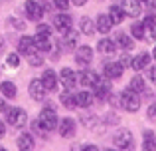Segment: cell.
I'll return each mask as SVG.
<instances>
[{"instance_id":"obj_1","label":"cell","mask_w":156,"mask_h":151,"mask_svg":"<svg viewBox=\"0 0 156 151\" xmlns=\"http://www.w3.org/2000/svg\"><path fill=\"white\" fill-rule=\"evenodd\" d=\"M38 121L42 123V127L46 129V131H53V129H57V123H59V119H57V113H55V108H53V104H46V108L40 111Z\"/></svg>"},{"instance_id":"obj_2","label":"cell","mask_w":156,"mask_h":151,"mask_svg":"<svg viewBox=\"0 0 156 151\" xmlns=\"http://www.w3.org/2000/svg\"><path fill=\"white\" fill-rule=\"evenodd\" d=\"M119 104L122 105V109H126V111L134 113L138 111V108H140V97H138V93L134 92V89H125V92L121 93V100H119Z\"/></svg>"},{"instance_id":"obj_3","label":"cell","mask_w":156,"mask_h":151,"mask_svg":"<svg viewBox=\"0 0 156 151\" xmlns=\"http://www.w3.org/2000/svg\"><path fill=\"white\" fill-rule=\"evenodd\" d=\"M6 119H8V123L14 125L16 129H22V127H26V123H28V113H26V109H22V108H8L6 109Z\"/></svg>"},{"instance_id":"obj_4","label":"cell","mask_w":156,"mask_h":151,"mask_svg":"<svg viewBox=\"0 0 156 151\" xmlns=\"http://www.w3.org/2000/svg\"><path fill=\"white\" fill-rule=\"evenodd\" d=\"M24 10H26V18L32 20V22H40V20L44 18V14H46L44 6L38 4V2H34V0H28V2L24 4Z\"/></svg>"},{"instance_id":"obj_5","label":"cell","mask_w":156,"mask_h":151,"mask_svg":"<svg viewBox=\"0 0 156 151\" xmlns=\"http://www.w3.org/2000/svg\"><path fill=\"white\" fill-rule=\"evenodd\" d=\"M93 96L97 97L99 101H105V100H109V96H111V84H109V77L107 80H103V77H99V80L93 84Z\"/></svg>"},{"instance_id":"obj_6","label":"cell","mask_w":156,"mask_h":151,"mask_svg":"<svg viewBox=\"0 0 156 151\" xmlns=\"http://www.w3.org/2000/svg\"><path fill=\"white\" fill-rule=\"evenodd\" d=\"M113 141L119 149H130L133 147V133H130L129 129H119V131L115 133Z\"/></svg>"},{"instance_id":"obj_7","label":"cell","mask_w":156,"mask_h":151,"mask_svg":"<svg viewBox=\"0 0 156 151\" xmlns=\"http://www.w3.org/2000/svg\"><path fill=\"white\" fill-rule=\"evenodd\" d=\"M28 92H30V97L34 101H42L44 97H46L48 89H46V85H44L42 80H32L30 85H28Z\"/></svg>"},{"instance_id":"obj_8","label":"cell","mask_w":156,"mask_h":151,"mask_svg":"<svg viewBox=\"0 0 156 151\" xmlns=\"http://www.w3.org/2000/svg\"><path fill=\"white\" fill-rule=\"evenodd\" d=\"M61 44H63V50L65 52L75 50V48L79 46V32L73 30V28H69L67 32H63V40H61Z\"/></svg>"},{"instance_id":"obj_9","label":"cell","mask_w":156,"mask_h":151,"mask_svg":"<svg viewBox=\"0 0 156 151\" xmlns=\"http://www.w3.org/2000/svg\"><path fill=\"white\" fill-rule=\"evenodd\" d=\"M57 129H59V135L61 137H73V135H75V131H77L75 119H73V117H63V119H59Z\"/></svg>"},{"instance_id":"obj_10","label":"cell","mask_w":156,"mask_h":151,"mask_svg":"<svg viewBox=\"0 0 156 151\" xmlns=\"http://www.w3.org/2000/svg\"><path fill=\"white\" fill-rule=\"evenodd\" d=\"M91 60H93V48L91 46H85V44L77 46V50H75V62L79 64V66H87Z\"/></svg>"},{"instance_id":"obj_11","label":"cell","mask_w":156,"mask_h":151,"mask_svg":"<svg viewBox=\"0 0 156 151\" xmlns=\"http://www.w3.org/2000/svg\"><path fill=\"white\" fill-rule=\"evenodd\" d=\"M71 24H73V20L65 10H61V14L53 16V26H55V30H59V32H67L69 28H71Z\"/></svg>"},{"instance_id":"obj_12","label":"cell","mask_w":156,"mask_h":151,"mask_svg":"<svg viewBox=\"0 0 156 151\" xmlns=\"http://www.w3.org/2000/svg\"><path fill=\"white\" fill-rule=\"evenodd\" d=\"M18 52L24 56H32L36 52V40L32 36H22L18 40Z\"/></svg>"},{"instance_id":"obj_13","label":"cell","mask_w":156,"mask_h":151,"mask_svg":"<svg viewBox=\"0 0 156 151\" xmlns=\"http://www.w3.org/2000/svg\"><path fill=\"white\" fill-rule=\"evenodd\" d=\"M122 70H125V68L121 66V62H107L103 66V74H105V77H109V80H119V77L122 76Z\"/></svg>"},{"instance_id":"obj_14","label":"cell","mask_w":156,"mask_h":151,"mask_svg":"<svg viewBox=\"0 0 156 151\" xmlns=\"http://www.w3.org/2000/svg\"><path fill=\"white\" fill-rule=\"evenodd\" d=\"M121 8L125 10L126 16H133V18L140 16V12H142L140 0H122V2H121Z\"/></svg>"},{"instance_id":"obj_15","label":"cell","mask_w":156,"mask_h":151,"mask_svg":"<svg viewBox=\"0 0 156 151\" xmlns=\"http://www.w3.org/2000/svg\"><path fill=\"white\" fill-rule=\"evenodd\" d=\"M59 80H61V84H63V88L71 89L73 85L77 84V74L71 70V68H63V70L59 72Z\"/></svg>"},{"instance_id":"obj_16","label":"cell","mask_w":156,"mask_h":151,"mask_svg":"<svg viewBox=\"0 0 156 151\" xmlns=\"http://www.w3.org/2000/svg\"><path fill=\"white\" fill-rule=\"evenodd\" d=\"M57 80H59V77H57V74L51 70V68H48V70L42 74V81H44V85H46L48 92H53V89L57 88Z\"/></svg>"},{"instance_id":"obj_17","label":"cell","mask_w":156,"mask_h":151,"mask_svg":"<svg viewBox=\"0 0 156 151\" xmlns=\"http://www.w3.org/2000/svg\"><path fill=\"white\" fill-rule=\"evenodd\" d=\"M95 28H97V32H101V34H109L111 28H113L111 16L109 14H99L97 16V22H95Z\"/></svg>"},{"instance_id":"obj_18","label":"cell","mask_w":156,"mask_h":151,"mask_svg":"<svg viewBox=\"0 0 156 151\" xmlns=\"http://www.w3.org/2000/svg\"><path fill=\"white\" fill-rule=\"evenodd\" d=\"M16 147L22 149V151L34 149V135H32V133H20L18 139H16Z\"/></svg>"},{"instance_id":"obj_19","label":"cell","mask_w":156,"mask_h":151,"mask_svg":"<svg viewBox=\"0 0 156 151\" xmlns=\"http://www.w3.org/2000/svg\"><path fill=\"white\" fill-rule=\"evenodd\" d=\"M148 62H150V54H148V52H142V54H138V56H134V58H133L130 66L138 72V70H144V68L148 66Z\"/></svg>"},{"instance_id":"obj_20","label":"cell","mask_w":156,"mask_h":151,"mask_svg":"<svg viewBox=\"0 0 156 151\" xmlns=\"http://www.w3.org/2000/svg\"><path fill=\"white\" fill-rule=\"evenodd\" d=\"M93 100H95V96H93L91 92H87V89L75 93V101H77V105H79V108H89V105L93 104Z\"/></svg>"},{"instance_id":"obj_21","label":"cell","mask_w":156,"mask_h":151,"mask_svg":"<svg viewBox=\"0 0 156 151\" xmlns=\"http://www.w3.org/2000/svg\"><path fill=\"white\" fill-rule=\"evenodd\" d=\"M77 77H79L77 81H81V85H85V88H87V85H93L97 80H99L97 72H93V70H83V72H81V74L77 76Z\"/></svg>"},{"instance_id":"obj_22","label":"cell","mask_w":156,"mask_h":151,"mask_svg":"<svg viewBox=\"0 0 156 151\" xmlns=\"http://www.w3.org/2000/svg\"><path fill=\"white\" fill-rule=\"evenodd\" d=\"M0 93H2V97H6V100H14V97L18 96V89H16V85L12 84V81H2V84H0Z\"/></svg>"},{"instance_id":"obj_23","label":"cell","mask_w":156,"mask_h":151,"mask_svg":"<svg viewBox=\"0 0 156 151\" xmlns=\"http://www.w3.org/2000/svg\"><path fill=\"white\" fill-rule=\"evenodd\" d=\"M59 101H61V104H63V105H65L67 109H75V108H77L75 93H71V92H69L67 88H65V89H63V93L59 96Z\"/></svg>"},{"instance_id":"obj_24","label":"cell","mask_w":156,"mask_h":151,"mask_svg":"<svg viewBox=\"0 0 156 151\" xmlns=\"http://www.w3.org/2000/svg\"><path fill=\"white\" fill-rule=\"evenodd\" d=\"M79 30L83 32L85 36H93L95 34V22H93L91 18H87V16H85V18H81V22H79Z\"/></svg>"},{"instance_id":"obj_25","label":"cell","mask_w":156,"mask_h":151,"mask_svg":"<svg viewBox=\"0 0 156 151\" xmlns=\"http://www.w3.org/2000/svg\"><path fill=\"white\" fill-rule=\"evenodd\" d=\"M97 50H99L101 54H113V52L117 50V44H115L113 40H109V38H103V40H99V44H97Z\"/></svg>"},{"instance_id":"obj_26","label":"cell","mask_w":156,"mask_h":151,"mask_svg":"<svg viewBox=\"0 0 156 151\" xmlns=\"http://www.w3.org/2000/svg\"><path fill=\"white\" fill-rule=\"evenodd\" d=\"M109 16H111V22L113 24H122V20H125V10H122L121 6H111L109 10Z\"/></svg>"},{"instance_id":"obj_27","label":"cell","mask_w":156,"mask_h":151,"mask_svg":"<svg viewBox=\"0 0 156 151\" xmlns=\"http://www.w3.org/2000/svg\"><path fill=\"white\" fill-rule=\"evenodd\" d=\"M36 50L40 52H50L51 50V42H50V36H38L36 34Z\"/></svg>"},{"instance_id":"obj_28","label":"cell","mask_w":156,"mask_h":151,"mask_svg":"<svg viewBox=\"0 0 156 151\" xmlns=\"http://www.w3.org/2000/svg\"><path fill=\"white\" fill-rule=\"evenodd\" d=\"M117 44L122 48V50H133V48H134L133 38H129V36L122 34V32H119V34H117Z\"/></svg>"},{"instance_id":"obj_29","label":"cell","mask_w":156,"mask_h":151,"mask_svg":"<svg viewBox=\"0 0 156 151\" xmlns=\"http://www.w3.org/2000/svg\"><path fill=\"white\" fill-rule=\"evenodd\" d=\"M144 143H142V149H156V135L150 129H146L144 131Z\"/></svg>"},{"instance_id":"obj_30","label":"cell","mask_w":156,"mask_h":151,"mask_svg":"<svg viewBox=\"0 0 156 151\" xmlns=\"http://www.w3.org/2000/svg\"><path fill=\"white\" fill-rule=\"evenodd\" d=\"M130 89H134L136 93H142L146 89V85H144V77H140V76H134L133 80H130V85H129Z\"/></svg>"},{"instance_id":"obj_31","label":"cell","mask_w":156,"mask_h":151,"mask_svg":"<svg viewBox=\"0 0 156 151\" xmlns=\"http://www.w3.org/2000/svg\"><path fill=\"white\" fill-rule=\"evenodd\" d=\"M130 34H133V38L142 40L144 38V24L142 22H134L133 26H130Z\"/></svg>"},{"instance_id":"obj_32","label":"cell","mask_w":156,"mask_h":151,"mask_svg":"<svg viewBox=\"0 0 156 151\" xmlns=\"http://www.w3.org/2000/svg\"><path fill=\"white\" fill-rule=\"evenodd\" d=\"M6 62H8V66H10V68H18V66H20V56H18V52H12V54H8Z\"/></svg>"},{"instance_id":"obj_33","label":"cell","mask_w":156,"mask_h":151,"mask_svg":"<svg viewBox=\"0 0 156 151\" xmlns=\"http://www.w3.org/2000/svg\"><path fill=\"white\" fill-rule=\"evenodd\" d=\"M36 30H38V32H36L38 36H51V28H50V24H42V22H40Z\"/></svg>"},{"instance_id":"obj_34","label":"cell","mask_w":156,"mask_h":151,"mask_svg":"<svg viewBox=\"0 0 156 151\" xmlns=\"http://www.w3.org/2000/svg\"><path fill=\"white\" fill-rule=\"evenodd\" d=\"M142 24H144V30H154V28H156V18L150 14V16H146V18H144V22H142Z\"/></svg>"},{"instance_id":"obj_35","label":"cell","mask_w":156,"mask_h":151,"mask_svg":"<svg viewBox=\"0 0 156 151\" xmlns=\"http://www.w3.org/2000/svg\"><path fill=\"white\" fill-rule=\"evenodd\" d=\"M42 64H44V60L40 58V56H34V54L30 56V66H32V68H40Z\"/></svg>"},{"instance_id":"obj_36","label":"cell","mask_w":156,"mask_h":151,"mask_svg":"<svg viewBox=\"0 0 156 151\" xmlns=\"http://www.w3.org/2000/svg\"><path fill=\"white\" fill-rule=\"evenodd\" d=\"M69 2H71V0H53L55 8H59V10H67V8H69Z\"/></svg>"},{"instance_id":"obj_37","label":"cell","mask_w":156,"mask_h":151,"mask_svg":"<svg viewBox=\"0 0 156 151\" xmlns=\"http://www.w3.org/2000/svg\"><path fill=\"white\" fill-rule=\"evenodd\" d=\"M119 62H121V66H122V68H129V66H130V62H133V58H130V56H126V54H122Z\"/></svg>"},{"instance_id":"obj_38","label":"cell","mask_w":156,"mask_h":151,"mask_svg":"<svg viewBox=\"0 0 156 151\" xmlns=\"http://www.w3.org/2000/svg\"><path fill=\"white\" fill-rule=\"evenodd\" d=\"M148 119H152V121H156V104H150L148 105Z\"/></svg>"},{"instance_id":"obj_39","label":"cell","mask_w":156,"mask_h":151,"mask_svg":"<svg viewBox=\"0 0 156 151\" xmlns=\"http://www.w3.org/2000/svg\"><path fill=\"white\" fill-rule=\"evenodd\" d=\"M146 77H148L150 81H154V84H156V66L148 68V72H146Z\"/></svg>"},{"instance_id":"obj_40","label":"cell","mask_w":156,"mask_h":151,"mask_svg":"<svg viewBox=\"0 0 156 151\" xmlns=\"http://www.w3.org/2000/svg\"><path fill=\"white\" fill-rule=\"evenodd\" d=\"M10 24H12L14 28H18V30H24V22H22V20H16V18H12V20H10Z\"/></svg>"},{"instance_id":"obj_41","label":"cell","mask_w":156,"mask_h":151,"mask_svg":"<svg viewBox=\"0 0 156 151\" xmlns=\"http://www.w3.org/2000/svg\"><path fill=\"white\" fill-rule=\"evenodd\" d=\"M6 109H8V105H6V97L0 96V111H6Z\"/></svg>"},{"instance_id":"obj_42","label":"cell","mask_w":156,"mask_h":151,"mask_svg":"<svg viewBox=\"0 0 156 151\" xmlns=\"http://www.w3.org/2000/svg\"><path fill=\"white\" fill-rule=\"evenodd\" d=\"M4 135H6V125L0 121V137H4Z\"/></svg>"},{"instance_id":"obj_43","label":"cell","mask_w":156,"mask_h":151,"mask_svg":"<svg viewBox=\"0 0 156 151\" xmlns=\"http://www.w3.org/2000/svg\"><path fill=\"white\" fill-rule=\"evenodd\" d=\"M73 4H75V6H85V4H87V0H71Z\"/></svg>"},{"instance_id":"obj_44","label":"cell","mask_w":156,"mask_h":151,"mask_svg":"<svg viewBox=\"0 0 156 151\" xmlns=\"http://www.w3.org/2000/svg\"><path fill=\"white\" fill-rule=\"evenodd\" d=\"M83 149H89V151H93V149H97L95 145H83Z\"/></svg>"},{"instance_id":"obj_45","label":"cell","mask_w":156,"mask_h":151,"mask_svg":"<svg viewBox=\"0 0 156 151\" xmlns=\"http://www.w3.org/2000/svg\"><path fill=\"white\" fill-rule=\"evenodd\" d=\"M4 50V40H0V52Z\"/></svg>"},{"instance_id":"obj_46","label":"cell","mask_w":156,"mask_h":151,"mask_svg":"<svg viewBox=\"0 0 156 151\" xmlns=\"http://www.w3.org/2000/svg\"><path fill=\"white\" fill-rule=\"evenodd\" d=\"M152 58L156 60V48H154V52H152Z\"/></svg>"},{"instance_id":"obj_47","label":"cell","mask_w":156,"mask_h":151,"mask_svg":"<svg viewBox=\"0 0 156 151\" xmlns=\"http://www.w3.org/2000/svg\"><path fill=\"white\" fill-rule=\"evenodd\" d=\"M140 2H148V0H140Z\"/></svg>"}]
</instances>
